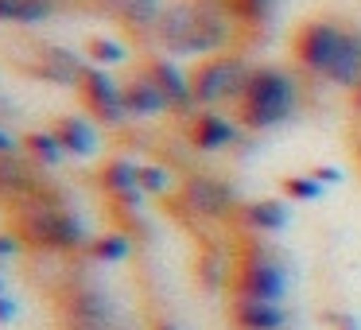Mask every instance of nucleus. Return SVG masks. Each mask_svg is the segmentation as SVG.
<instances>
[{"label":"nucleus","mask_w":361,"mask_h":330,"mask_svg":"<svg viewBox=\"0 0 361 330\" xmlns=\"http://www.w3.org/2000/svg\"><path fill=\"white\" fill-rule=\"evenodd\" d=\"M295 113V82L276 66H260L249 74L245 94L237 97V117L249 128H272Z\"/></svg>","instance_id":"obj_1"},{"label":"nucleus","mask_w":361,"mask_h":330,"mask_svg":"<svg viewBox=\"0 0 361 330\" xmlns=\"http://www.w3.org/2000/svg\"><path fill=\"white\" fill-rule=\"evenodd\" d=\"M159 39L175 55H198V51H214L226 39V24L214 8L206 4H171L159 12Z\"/></svg>","instance_id":"obj_2"},{"label":"nucleus","mask_w":361,"mask_h":330,"mask_svg":"<svg viewBox=\"0 0 361 330\" xmlns=\"http://www.w3.org/2000/svg\"><path fill=\"white\" fill-rule=\"evenodd\" d=\"M249 74L252 71L237 55L202 59V63L187 74V78H190V97H195V105H202V109H206V105H218L221 97H241Z\"/></svg>","instance_id":"obj_3"},{"label":"nucleus","mask_w":361,"mask_h":330,"mask_svg":"<svg viewBox=\"0 0 361 330\" xmlns=\"http://www.w3.org/2000/svg\"><path fill=\"white\" fill-rule=\"evenodd\" d=\"M20 233L32 245H47V249H78L86 241V226L82 218H74L71 210L59 206H35L20 218Z\"/></svg>","instance_id":"obj_4"},{"label":"nucleus","mask_w":361,"mask_h":330,"mask_svg":"<svg viewBox=\"0 0 361 330\" xmlns=\"http://www.w3.org/2000/svg\"><path fill=\"white\" fill-rule=\"evenodd\" d=\"M283 288H288L283 264L276 257H268L264 249H252L249 257L237 264V272H233V295L237 299H264V303H280Z\"/></svg>","instance_id":"obj_5"},{"label":"nucleus","mask_w":361,"mask_h":330,"mask_svg":"<svg viewBox=\"0 0 361 330\" xmlns=\"http://www.w3.org/2000/svg\"><path fill=\"white\" fill-rule=\"evenodd\" d=\"M345 35L350 32H342V28L330 24V20H307L295 32V39H291V51H295V59L307 71H319L322 78H326V71L334 66V59L342 55V47H345Z\"/></svg>","instance_id":"obj_6"},{"label":"nucleus","mask_w":361,"mask_h":330,"mask_svg":"<svg viewBox=\"0 0 361 330\" xmlns=\"http://www.w3.org/2000/svg\"><path fill=\"white\" fill-rule=\"evenodd\" d=\"M78 94H82V102H86V109L94 113L97 121H105V125H121V121L128 117L121 86L102 71V66H86V71H82Z\"/></svg>","instance_id":"obj_7"},{"label":"nucleus","mask_w":361,"mask_h":330,"mask_svg":"<svg viewBox=\"0 0 361 330\" xmlns=\"http://www.w3.org/2000/svg\"><path fill=\"white\" fill-rule=\"evenodd\" d=\"M229 322L237 330H283L288 314L280 303H264V299H237L229 303Z\"/></svg>","instance_id":"obj_8"},{"label":"nucleus","mask_w":361,"mask_h":330,"mask_svg":"<svg viewBox=\"0 0 361 330\" xmlns=\"http://www.w3.org/2000/svg\"><path fill=\"white\" fill-rule=\"evenodd\" d=\"M144 74H148V78L159 86V94L167 97V109H179L183 113V109L195 105V97H190V78L171 63V59H152V63L144 66Z\"/></svg>","instance_id":"obj_9"},{"label":"nucleus","mask_w":361,"mask_h":330,"mask_svg":"<svg viewBox=\"0 0 361 330\" xmlns=\"http://www.w3.org/2000/svg\"><path fill=\"white\" fill-rule=\"evenodd\" d=\"M183 198L190 202L195 214H206V218H221V214L233 206V190L226 183L210 179V175H198V179H187L183 187Z\"/></svg>","instance_id":"obj_10"},{"label":"nucleus","mask_w":361,"mask_h":330,"mask_svg":"<svg viewBox=\"0 0 361 330\" xmlns=\"http://www.w3.org/2000/svg\"><path fill=\"white\" fill-rule=\"evenodd\" d=\"M121 97H125L128 117H152V113L167 109V97L159 94V86L148 78V74H136L133 82H125V86H121Z\"/></svg>","instance_id":"obj_11"},{"label":"nucleus","mask_w":361,"mask_h":330,"mask_svg":"<svg viewBox=\"0 0 361 330\" xmlns=\"http://www.w3.org/2000/svg\"><path fill=\"white\" fill-rule=\"evenodd\" d=\"M233 140H237V128L229 125L226 117H218V113H198V117L190 121V144H195L198 152H218Z\"/></svg>","instance_id":"obj_12"},{"label":"nucleus","mask_w":361,"mask_h":330,"mask_svg":"<svg viewBox=\"0 0 361 330\" xmlns=\"http://www.w3.org/2000/svg\"><path fill=\"white\" fill-rule=\"evenodd\" d=\"M51 133L59 136V144H63L66 156L86 159V156H94V152H97V133H94V125L82 121V117H59Z\"/></svg>","instance_id":"obj_13"},{"label":"nucleus","mask_w":361,"mask_h":330,"mask_svg":"<svg viewBox=\"0 0 361 330\" xmlns=\"http://www.w3.org/2000/svg\"><path fill=\"white\" fill-rule=\"evenodd\" d=\"M102 187H105V195H113L117 202H125V206L140 202L136 164H128V159H109V164L102 167Z\"/></svg>","instance_id":"obj_14"},{"label":"nucleus","mask_w":361,"mask_h":330,"mask_svg":"<svg viewBox=\"0 0 361 330\" xmlns=\"http://www.w3.org/2000/svg\"><path fill=\"white\" fill-rule=\"evenodd\" d=\"M245 226L257 229V233H276V229H283L291 221V210L280 202V198H260V202H249L241 210Z\"/></svg>","instance_id":"obj_15"},{"label":"nucleus","mask_w":361,"mask_h":330,"mask_svg":"<svg viewBox=\"0 0 361 330\" xmlns=\"http://www.w3.org/2000/svg\"><path fill=\"white\" fill-rule=\"evenodd\" d=\"M326 78L338 82V86H350V90L361 82V35L357 32L345 35V47H342V55L334 59V66L326 71Z\"/></svg>","instance_id":"obj_16"},{"label":"nucleus","mask_w":361,"mask_h":330,"mask_svg":"<svg viewBox=\"0 0 361 330\" xmlns=\"http://www.w3.org/2000/svg\"><path fill=\"white\" fill-rule=\"evenodd\" d=\"M55 12V0H0L4 24H39Z\"/></svg>","instance_id":"obj_17"},{"label":"nucleus","mask_w":361,"mask_h":330,"mask_svg":"<svg viewBox=\"0 0 361 330\" xmlns=\"http://www.w3.org/2000/svg\"><path fill=\"white\" fill-rule=\"evenodd\" d=\"M24 148L32 152V159H35V164H43V167H55L59 159L66 156L63 144H59V136L51 133V128H47V133H27L24 136Z\"/></svg>","instance_id":"obj_18"},{"label":"nucleus","mask_w":361,"mask_h":330,"mask_svg":"<svg viewBox=\"0 0 361 330\" xmlns=\"http://www.w3.org/2000/svg\"><path fill=\"white\" fill-rule=\"evenodd\" d=\"M86 59H90V66H117V63H125V47H121L117 39H105V35H94V39L86 43Z\"/></svg>","instance_id":"obj_19"},{"label":"nucleus","mask_w":361,"mask_h":330,"mask_svg":"<svg viewBox=\"0 0 361 330\" xmlns=\"http://www.w3.org/2000/svg\"><path fill=\"white\" fill-rule=\"evenodd\" d=\"M128 237L125 233H109V237H97L94 245H90V257L94 260H105V264H113V260H125L128 257Z\"/></svg>","instance_id":"obj_20"},{"label":"nucleus","mask_w":361,"mask_h":330,"mask_svg":"<svg viewBox=\"0 0 361 330\" xmlns=\"http://www.w3.org/2000/svg\"><path fill=\"white\" fill-rule=\"evenodd\" d=\"M280 187H283V195L295 198V202H314V198H322V183L311 179V175H288Z\"/></svg>","instance_id":"obj_21"},{"label":"nucleus","mask_w":361,"mask_h":330,"mask_svg":"<svg viewBox=\"0 0 361 330\" xmlns=\"http://www.w3.org/2000/svg\"><path fill=\"white\" fill-rule=\"evenodd\" d=\"M136 183H140L144 195H164V190L171 187V175L156 164H136Z\"/></svg>","instance_id":"obj_22"},{"label":"nucleus","mask_w":361,"mask_h":330,"mask_svg":"<svg viewBox=\"0 0 361 330\" xmlns=\"http://www.w3.org/2000/svg\"><path fill=\"white\" fill-rule=\"evenodd\" d=\"M226 4H229V12L241 16V20H264L268 12L276 8V0H226Z\"/></svg>","instance_id":"obj_23"},{"label":"nucleus","mask_w":361,"mask_h":330,"mask_svg":"<svg viewBox=\"0 0 361 330\" xmlns=\"http://www.w3.org/2000/svg\"><path fill=\"white\" fill-rule=\"evenodd\" d=\"M12 319H16V303L4 295V283H0V326H4V322H12Z\"/></svg>","instance_id":"obj_24"},{"label":"nucleus","mask_w":361,"mask_h":330,"mask_svg":"<svg viewBox=\"0 0 361 330\" xmlns=\"http://www.w3.org/2000/svg\"><path fill=\"white\" fill-rule=\"evenodd\" d=\"M311 179H319L322 187H326V183H342V171H338V167H314Z\"/></svg>","instance_id":"obj_25"},{"label":"nucleus","mask_w":361,"mask_h":330,"mask_svg":"<svg viewBox=\"0 0 361 330\" xmlns=\"http://www.w3.org/2000/svg\"><path fill=\"white\" fill-rule=\"evenodd\" d=\"M326 322L334 330H357V319H350V314H334V311H326Z\"/></svg>","instance_id":"obj_26"},{"label":"nucleus","mask_w":361,"mask_h":330,"mask_svg":"<svg viewBox=\"0 0 361 330\" xmlns=\"http://www.w3.org/2000/svg\"><path fill=\"white\" fill-rule=\"evenodd\" d=\"M16 249H20V241H16V237H0V257H12Z\"/></svg>","instance_id":"obj_27"},{"label":"nucleus","mask_w":361,"mask_h":330,"mask_svg":"<svg viewBox=\"0 0 361 330\" xmlns=\"http://www.w3.org/2000/svg\"><path fill=\"white\" fill-rule=\"evenodd\" d=\"M0 156H12V136L0 133Z\"/></svg>","instance_id":"obj_28"},{"label":"nucleus","mask_w":361,"mask_h":330,"mask_svg":"<svg viewBox=\"0 0 361 330\" xmlns=\"http://www.w3.org/2000/svg\"><path fill=\"white\" fill-rule=\"evenodd\" d=\"M353 109L361 113V82H357V86H353Z\"/></svg>","instance_id":"obj_29"},{"label":"nucleus","mask_w":361,"mask_h":330,"mask_svg":"<svg viewBox=\"0 0 361 330\" xmlns=\"http://www.w3.org/2000/svg\"><path fill=\"white\" fill-rule=\"evenodd\" d=\"M357 159H361V136H357Z\"/></svg>","instance_id":"obj_30"}]
</instances>
